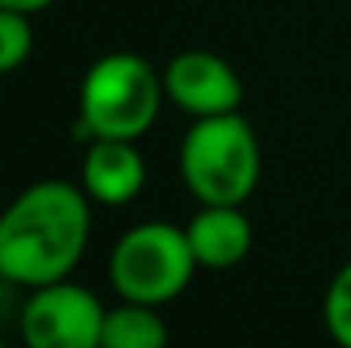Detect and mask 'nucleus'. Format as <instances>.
Here are the masks:
<instances>
[{
	"label": "nucleus",
	"mask_w": 351,
	"mask_h": 348,
	"mask_svg": "<svg viewBox=\"0 0 351 348\" xmlns=\"http://www.w3.org/2000/svg\"><path fill=\"white\" fill-rule=\"evenodd\" d=\"M93 235V198L82 185L45 178L0 209V280L45 287L69 280Z\"/></svg>",
	"instance_id": "obj_1"
},
{
	"label": "nucleus",
	"mask_w": 351,
	"mask_h": 348,
	"mask_svg": "<svg viewBox=\"0 0 351 348\" xmlns=\"http://www.w3.org/2000/svg\"><path fill=\"white\" fill-rule=\"evenodd\" d=\"M178 167L198 205H245L263 174V150L252 123L239 113L191 119Z\"/></svg>",
	"instance_id": "obj_2"
},
{
	"label": "nucleus",
	"mask_w": 351,
	"mask_h": 348,
	"mask_svg": "<svg viewBox=\"0 0 351 348\" xmlns=\"http://www.w3.org/2000/svg\"><path fill=\"white\" fill-rule=\"evenodd\" d=\"M160 72L136 51L96 58L79 86V130L110 140H140L157 123L164 103Z\"/></svg>",
	"instance_id": "obj_3"
},
{
	"label": "nucleus",
	"mask_w": 351,
	"mask_h": 348,
	"mask_svg": "<svg viewBox=\"0 0 351 348\" xmlns=\"http://www.w3.org/2000/svg\"><path fill=\"white\" fill-rule=\"evenodd\" d=\"M110 283L119 301L164 308L181 297L198 270L184 226L140 222L126 229L110 249Z\"/></svg>",
	"instance_id": "obj_4"
},
{
	"label": "nucleus",
	"mask_w": 351,
	"mask_h": 348,
	"mask_svg": "<svg viewBox=\"0 0 351 348\" xmlns=\"http://www.w3.org/2000/svg\"><path fill=\"white\" fill-rule=\"evenodd\" d=\"M103 321L106 304L72 277L34 287L17 311L24 348H99Z\"/></svg>",
	"instance_id": "obj_5"
},
{
	"label": "nucleus",
	"mask_w": 351,
	"mask_h": 348,
	"mask_svg": "<svg viewBox=\"0 0 351 348\" xmlns=\"http://www.w3.org/2000/svg\"><path fill=\"white\" fill-rule=\"evenodd\" d=\"M160 79H164V96L191 119L239 113L245 100L239 72L222 55L205 51V48L178 51L164 65Z\"/></svg>",
	"instance_id": "obj_6"
},
{
	"label": "nucleus",
	"mask_w": 351,
	"mask_h": 348,
	"mask_svg": "<svg viewBox=\"0 0 351 348\" xmlns=\"http://www.w3.org/2000/svg\"><path fill=\"white\" fill-rule=\"evenodd\" d=\"M136 143L140 140H110V137L89 140L79 167V185L96 205L119 209L140 198L147 185V161Z\"/></svg>",
	"instance_id": "obj_7"
},
{
	"label": "nucleus",
	"mask_w": 351,
	"mask_h": 348,
	"mask_svg": "<svg viewBox=\"0 0 351 348\" xmlns=\"http://www.w3.org/2000/svg\"><path fill=\"white\" fill-rule=\"evenodd\" d=\"M188 246L202 270H232L252 249V222L242 205H198L184 226Z\"/></svg>",
	"instance_id": "obj_8"
},
{
	"label": "nucleus",
	"mask_w": 351,
	"mask_h": 348,
	"mask_svg": "<svg viewBox=\"0 0 351 348\" xmlns=\"http://www.w3.org/2000/svg\"><path fill=\"white\" fill-rule=\"evenodd\" d=\"M167 342L171 332L160 308L136 301H119L117 308H106L99 348H167Z\"/></svg>",
	"instance_id": "obj_9"
},
{
	"label": "nucleus",
	"mask_w": 351,
	"mask_h": 348,
	"mask_svg": "<svg viewBox=\"0 0 351 348\" xmlns=\"http://www.w3.org/2000/svg\"><path fill=\"white\" fill-rule=\"evenodd\" d=\"M324 328L338 348H351V259L331 277L321 304Z\"/></svg>",
	"instance_id": "obj_10"
},
{
	"label": "nucleus",
	"mask_w": 351,
	"mask_h": 348,
	"mask_svg": "<svg viewBox=\"0 0 351 348\" xmlns=\"http://www.w3.org/2000/svg\"><path fill=\"white\" fill-rule=\"evenodd\" d=\"M34 51V27L27 14L0 7V76L21 69Z\"/></svg>",
	"instance_id": "obj_11"
},
{
	"label": "nucleus",
	"mask_w": 351,
	"mask_h": 348,
	"mask_svg": "<svg viewBox=\"0 0 351 348\" xmlns=\"http://www.w3.org/2000/svg\"><path fill=\"white\" fill-rule=\"evenodd\" d=\"M55 0H0V7L3 10H17V14H38V10H45V7H51Z\"/></svg>",
	"instance_id": "obj_12"
},
{
	"label": "nucleus",
	"mask_w": 351,
	"mask_h": 348,
	"mask_svg": "<svg viewBox=\"0 0 351 348\" xmlns=\"http://www.w3.org/2000/svg\"><path fill=\"white\" fill-rule=\"evenodd\" d=\"M0 348H7V345H3V338H0Z\"/></svg>",
	"instance_id": "obj_13"
}]
</instances>
